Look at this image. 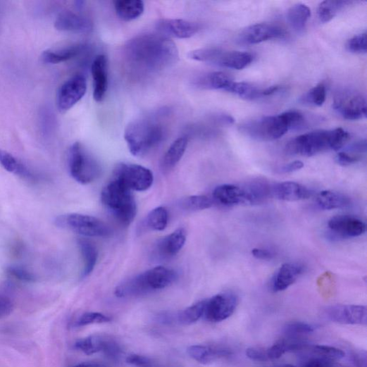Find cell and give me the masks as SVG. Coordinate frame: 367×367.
Here are the masks:
<instances>
[{
  "label": "cell",
  "instance_id": "cell-1",
  "mask_svg": "<svg viewBox=\"0 0 367 367\" xmlns=\"http://www.w3.org/2000/svg\"><path fill=\"white\" fill-rule=\"evenodd\" d=\"M125 55L132 69L147 73L168 69L179 59L176 44L161 34H144L133 37L125 46Z\"/></svg>",
  "mask_w": 367,
  "mask_h": 367
},
{
  "label": "cell",
  "instance_id": "cell-2",
  "mask_svg": "<svg viewBox=\"0 0 367 367\" xmlns=\"http://www.w3.org/2000/svg\"><path fill=\"white\" fill-rule=\"evenodd\" d=\"M305 117L297 111H289L277 116H267L244 122L240 132L259 141L278 139L290 130H296L305 125Z\"/></svg>",
  "mask_w": 367,
  "mask_h": 367
},
{
  "label": "cell",
  "instance_id": "cell-3",
  "mask_svg": "<svg viewBox=\"0 0 367 367\" xmlns=\"http://www.w3.org/2000/svg\"><path fill=\"white\" fill-rule=\"evenodd\" d=\"M166 133L160 115H151L132 121L125 130V138L131 153L143 156L157 147Z\"/></svg>",
  "mask_w": 367,
  "mask_h": 367
},
{
  "label": "cell",
  "instance_id": "cell-4",
  "mask_svg": "<svg viewBox=\"0 0 367 367\" xmlns=\"http://www.w3.org/2000/svg\"><path fill=\"white\" fill-rule=\"evenodd\" d=\"M349 139L350 135L342 128L316 131L292 139L287 145L285 151L291 155L312 156L329 150L338 151Z\"/></svg>",
  "mask_w": 367,
  "mask_h": 367
},
{
  "label": "cell",
  "instance_id": "cell-5",
  "mask_svg": "<svg viewBox=\"0 0 367 367\" xmlns=\"http://www.w3.org/2000/svg\"><path fill=\"white\" fill-rule=\"evenodd\" d=\"M101 201L114 217L125 225L135 220L137 209L132 191L124 184L113 180L101 192Z\"/></svg>",
  "mask_w": 367,
  "mask_h": 367
},
{
  "label": "cell",
  "instance_id": "cell-6",
  "mask_svg": "<svg viewBox=\"0 0 367 367\" xmlns=\"http://www.w3.org/2000/svg\"><path fill=\"white\" fill-rule=\"evenodd\" d=\"M68 167L71 177L82 185L93 182L101 175L97 161L79 142L74 143L69 150Z\"/></svg>",
  "mask_w": 367,
  "mask_h": 367
},
{
  "label": "cell",
  "instance_id": "cell-7",
  "mask_svg": "<svg viewBox=\"0 0 367 367\" xmlns=\"http://www.w3.org/2000/svg\"><path fill=\"white\" fill-rule=\"evenodd\" d=\"M192 60L211 63L234 70H242L254 61V56L248 52L225 51L217 48H206L191 51Z\"/></svg>",
  "mask_w": 367,
  "mask_h": 367
},
{
  "label": "cell",
  "instance_id": "cell-8",
  "mask_svg": "<svg viewBox=\"0 0 367 367\" xmlns=\"http://www.w3.org/2000/svg\"><path fill=\"white\" fill-rule=\"evenodd\" d=\"M56 225L85 237H106L111 231L101 220L82 214L61 215L55 220Z\"/></svg>",
  "mask_w": 367,
  "mask_h": 367
},
{
  "label": "cell",
  "instance_id": "cell-9",
  "mask_svg": "<svg viewBox=\"0 0 367 367\" xmlns=\"http://www.w3.org/2000/svg\"><path fill=\"white\" fill-rule=\"evenodd\" d=\"M113 179L124 184L132 191L143 192L151 187L154 175L151 170L143 166L120 163L114 170Z\"/></svg>",
  "mask_w": 367,
  "mask_h": 367
},
{
  "label": "cell",
  "instance_id": "cell-10",
  "mask_svg": "<svg viewBox=\"0 0 367 367\" xmlns=\"http://www.w3.org/2000/svg\"><path fill=\"white\" fill-rule=\"evenodd\" d=\"M333 107L344 118L356 120L366 116V101L364 96L355 90L344 89L335 97Z\"/></svg>",
  "mask_w": 367,
  "mask_h": 367
},
{
  "label": "cell",
  "instance_id": "cell-11",
  "mask_svg": "<svg viewBox=\"0 0 367 367\" xmlns=\"http://www.w3.org/2000/svg\"><path fill=\"white\" fill-rule=\"evenodd\" d=\"M87 91L86 77L75 75L69 78L61 87L57 95V106L61 112L72 108L85 96Z\"/></svg>",
  "mask_w": 367,
  "mask_h": 367
},
{
  "label": "cell",
  "instance_id": "cell-12",
  "mask_svg": "<svg viewBox=\"0 0 367 367\" xmlns=\"http://www.w3.org/2000/svg\"><path fill=\"white\" fill-rule=\"evenodd\" d=\"M238 298L232 292L217 294L206 300L205 317L211 322H221L230 318L235 311Z\"/></svg>",
  "mask_w": 367,
  "mask_h": 367
},
{
  "label": "cell",
  "instance_id": "cell-13",
  "mask_svg": "<svg viewBox=\"0 0 367 367\" xmlns=\"http://www.w3.org/2000/svg\"><path fill=\"white\" fill-rule=\"evenodd\" d=\"M287 32L279 25L260 23L244 29L238 37V42L243 45H254L269 39H282Z\"/></svg>",
  "mask_w": 367,
  "mask_h": 367
},
{
  "label": "cell",
  "instance_id": "cell-14",
  "mask_svg": "<svg viewBox=\"0 0 367 367\" xmlns=\"http://www.w3.org/2000/svg\"><path fill=\"white\" fill-rule=\"evenodd\" d=\"M325 314L339 323L366 325L367 323V309L364 306L335 305L326 309Z\"/></svg>",
  "mask_w": 367,
  "mask_h": 367
},
{
  "label": "cell",
  "instance_id": "cell-15",
  "mask_svg": "<svg viewBox=\"0 0 367 367\" xmlns=\"http://www.w3.org/2000/svg\"><path fill=\"white\" fill-rule=\"evenodd\" d=\"M156 28L163 35L180 39L189 38L199 30L197 23L180 19L160 20L156 23Z\"/></svg>",
  "mask_w": 367,
  "mask_h": 367
},
{
  "label": "cell",
  "instance_id": "cell-16",
  "mask_svg": "<svg viewBox=\"0 0 367 367\" xmlns=\"http://www.w3.org/2000/svg\"><path fill=\"white\" fill-rule=\"evenodd\" d=\"M328 227L335 233L342 237H356L366 232V224L361 220L349 216H338L332 218Z\"/></svg>",
  "mask_w": 367,
  "mask_h": 367
},
{
  "label": "cell",
  "instance_id": "cell-17",
  "mask_svg": "<svg viewBox=\"0 0 367 367\" xmlns=\"http://www.w3.org/2000/svg\"><path fill=\"white\" fill-rule=\"evenodd\" d=\"M304 267L300 263H288L280 266L271 280V290L280 292L287 290L302 275Z\"/></svg>",
  "mask_w": 367,
  "mask_h": 367
},
{
  "label": "cell",
  "instance_id": "cell-18",
  "mask_svg": "<svg viewBox=\"0 0 367 367\" xmlns=\"http://www.w3.org/2000/svg\"><path fill=\"white\" fill-rule=\"evenodd\" d=\"M188 354L202 364L212 363L232 354L230 349L223 346L194 345L187 349Z\"/></svg>",
  "mask_w": 367,
  "mask_h": 367
},
{
  "label": "cell",
  "instance_id": "cell-19",
  "mask_svg": "<svg viewBox=\"0 0 367 367\" xmlns=\"http://www.w3.org/2000/svg\"><path fill=\"white\" fill-rule=\"evenodd\" d=\"M94 80V98L96 101L101 102L108 89L107 59L104 55L97 56L92 66Z\"/></svg>",
  "mask_w": 367,
  "mask_h": 367
},
{
  "label": "cell",
  "instance_id": "cell-20",
  "mask_svg": "<svg viewBox=\"0 0 367 367\" xmlns=\"http://www.w3.org/2000/svg\"><path fill=\"white\" fill-rule=\"evenodd\" d=\"M312 192L306 186L294 182H285L273 185V196L288 201H295L310 198Z\"/></svg>",
  "mask_w": 367,
  "mask_h": 367
},
{
  "label": "cell",
  "instance_id": "cell-21",
  "mask_svg": "<svg viewBox=\"0 0 367 367\" xmlns=\"http://www.w3.org/2000/svg\"><path fill=\"white\" fill-rule=\"evenodd\" d=\"M55 27L64 32L86 33L93 29L91 21L72 12H63L56 20Z\"/></svg>",
  "mask_w": 367,
  "mask_h": 367
},
{
  "label": "cell",
  "instance_id": "cell-22",
  "mask_svg": "<svg viewBox=\"0 0 367 367\" xmlns=\"http://www.w3.org/2000/svg\"><path fill=\"white\" fill-rule=\"evenodd\" d=\"M152 292L144 273L137 275L122 282L116 287L115 294L118 298L137 297Z\"/></svg>",
  "mask_w": 367,
  "mask_h": 367
},
{
  "label": "cell",
  "instance_id": "cell-23",
  "mask_svg": "<svg viewBox=\"0 0 367 367\" xmlns=\"http://www.w3.org/2000/svg\"><path fill=\"white\" fill-rule=\"evenodd\" d=\"M213 198L223 206H231L247 204L246 192L242 186L223 185L213 191Z\"/></svg>",
  "mask_w": 367,
  "mask_h": 367
},
{
  "label": "cell",
  "instance_id": "cell-24",
  "mask_svg": "<svg viewBox=\"0 0 367 367\" xmlns=\"http://www.w3.org/2000/svg\"><path fill=\"white\" fill-rule=\"evenodd\" d=\"M144 273L152 292L170 287L177 278V273L174 270L164 266L153 268Z\"/></svg>",
  "mask_w": 367,
  "mask_h": 367
},
{
  "label": "cell",
  "instance_id": "cell-25",
  "mask_svg": "<svg viewBox=\"0 0 367 367\" xmlns=\"http://www.w3.org/2000/svg\"><path fill=\"white\" fill-rule=\"evenodd\" d=\"M186 240L185 230L180 228L159 242L158 244V252L164 257L175 256L182 250Z\"/></svg>",
  "mask_w": 367,
  "mask_h": 367
},
{
  "label": "cell",
  "instance_id": "cell-26",
  "mask_svg": "<svg viewBox=\"0 0 367 367\" xmlns=\"http://www.w3.org/2000/svg\"><path fill=\"white\" fill-rule=\"evenodd\" d=\"M318 207L323 210H337L347 209L351 205V199L347 195L335 191L325 190L316 197Z\"/></svg>",
  "mask_w": 367,
  "mask_h": 367
},
{
  "label": "cell",
  "instance_id": "cell-27",
  "mask_svg": "<svg viewBox=\"0 0 367 367\" xmlns=\"http://www.w3.org/2000/svg\"><path fill=\"white\" fill-rule=\"evenodd\" d=\"M242 187L250 205L261 204L273 196V185L264 180H254Z\"/></svg>",
  "mask_w": 367,
  "mask_h": 367
},
{
  "label": "cell",
  "instance_id": "cell-28",
  "mask_svg": "<svg viewBox=\"0 0 367 367\" xmlns=\"http://www.w3.org/2000/svg\"><path fill=\"white\" fill-rule=\"evenodd\" d=\"M114 8L118 17L127 22L139 18L144 11V4L141 0H116Z\"/></svg>",
  "mask_w": 367,
  "mask_h": 367
},
{
  "label": "cell",
  "instance_id": "cell-29",
  "mask_svg": "<svg viewBox=\"0 0 367 367\" xmlns=\"http://www.w3.org/2000/svg\"><path fill=\"white\" fill-rule=\"evenodd\" d=\"M77 244L84 261L82 277L86 278L93 272L96 266L98 260V251L94 244L86 238L79 239Z\"/></svg>",
  "mask_w": 367,
  "mask_h": 367
},
{
  "label": "cell",
  "instance_id": "cell-30",
  "mask_svg": "<svg viewBox=\"0 0 367 367\" xmlns=\"http://www.w3.org/2000/svg\"><path fill=\"white\" fill-rule=\"evenodd\" d=\"M233 82L227 73L218 71L208 73L197 80V86L202 89L226 90Z\"/></svg>",
  "mask_w": 367,
  "mask_h": 367
},
{
  "label": "cell",
  "instance_id": "cell-31",
  "mask_svg": "<svg viewBox=\"0 0 367 367\" xmlns=\"http://www.w3.org/2000/svg\"><path fill=\"white\" fill-rule=\"evenodd\" d=\"M188 140L180 137L170 147L162 159V167L166 170L173 168L181 160L187 147Z\"/></svg>",
  "mask_w": 367,
  "mask_h": 367
},
{
  "label": "cell",
  "instance_id": "cell-32",
  "mask_svg": "<svg viewBox=\"0 0 367 367\" xmlns=\"http://www.w3.org/2000/svg\"><path fill=\"white\" fill-rule=\"evenodd\" d=\"M0 165L10 173L30 180L33 178L32 173L22 162L3 149H0Z\"/></svg>",
  "mask_w": 367,
  "mask_h": 367
},
{
  "label": "cell",
  "instance_id": "cell-33",
  "mask_svg": "<svg viewBox=\"0 0 367 367\" xmlns=\"http://www.w3.org/2000/svg\"><path fill=\"white\" fill-rule=\"evenodd\" d=\"M83 49L82 46H75L59 51H46L42 55V60L44 63L49 64H58L66 62L80 54L83 51Z\"/></svg>",
  "mask_w": 367,
  "mask_h": 367
},
{
  "label": "cell",
  "instance_id": "cell-34",
  "mask_svg": "<svg viewBox=\"0 0 367 367\" xmlns=\"http://www.w3.org/2000/svg\"><path fill=\"white\" fill-rule=\"evenodd\" d=\"M311 15V12L308 6L297 4L289 10L287 18L292 27L297 32H301L306 27Z\"/></svg>",
  "mask_w": 367,
  "mask_h": 367
},
{
  "label": "cell",
  "instance_id": "cell-35",
  "mask_svg": "<svg viewBox=\"0 0 367 367\" xmlns=\"http://www.w3.org/2000/svg\"><path fill=\"white\" fill-rule=\"evenodd\" d=\"M263 89H259L252 85L244 82H233L226 92L233 94L240 98L247 100H256L263 98Z\"/></svg>",
  "mask_w": 367,
  "mask_h": 367
},
{
  "label": "cell",
  "instance_id": "cell-36",
  "mask_svg": "<svg viewBox=\"0 0 367 367\" xmlns=\"http://www.w3.org/2000/svg\"><path fill=\"white\" fill-rule=\"evenodd\" d=\"M349 4L351 2L349 1H333V0L322 2L318 8L320 21L323 23L331 21L341 10Z\"/></svg>",
  "mask_w": 367,
  "mask_h": 367
},
{
  "label": "cell",
  "instance_id": "cell-37",
  "mask_svg": "<svg viewBox=\"0 0 367 367\" xmlns=\"http://www.w3.org/2000/svg\"><path fill=\"white\" fill-rule=\"evenodd\" d=\"M206 300L199 301L178 313V321L189 325L197 322L205 313Z\"/></svg>",
  "mask_w": 367,
  "mask_h": 367
},
{
  "label": "cell",
  "instance_id": "cell-38",
  "mask_svg": "<svg viewBox=\"0 0 367 367\" xmlns=\"http://www.w3.org/2000/svg\"><path fill=\"white\" fill-rule=\"evenodd\" d=\"M146 223L153 230H164L168 223V212L167 209L163 207L154 209L147 216Z\"/></svg>",
  "mask_w": 367,
  "mask_h": 367
},
{
  "label": "cell",
  "instance_id": "cell-39",
  "mask_svg": "<svg viewBox=\"0 0 367 367\" xmlns=\"http://www.w3.org/2000/svg\"><path fill=\"white\" fill-rule=\"evenodd\" d=\"M213 202V199L206 195H194L185 199L182 204L187 211H199L211 209Z\"/></svg>",
  "mask_w": 367,
  "mask_h": 367
},
{
  "label": "cell",
  "instance_id": "cell-40",
  "mask_svg": "<svg viewBox=\"0 0 367 367\" xmlns=\"http://www.w3.org/2000/svg\"><path fill=\"white\" fill-rule=\"evenodd\" d=\"M101 352L108 359L114 361L118 360L123 353L117 341L105 335H101Z\"/></svg>",
  "mask_w": 367,
  "mask_h": 367
},
{
  "label": "cell",
  "instance_id": "cell-41",
  "mask_svg": "<svg viewBox=\"0 0 367 367\" xmlns=\"http://www.w3.org/2000/svg\"><path fill=\"white\" fill-rule=\"evenodd\" d=\"M77 349L87 355H92L101 352V336L94 335L79 340L75 344Z\"/></svg>",
  "mask_w": 367,
  "mask_h": 367
},
{
  "label": "cell",
  "instance_id": "cell-42",
  "mask_svg": "<svg viewBox=\"0 0 367 367\" xmlns=\"http://www.w3.org/2000/svg\"><path fill=\"white\" fill-rule=\"evenodd\" d=\"M311 350L320 358L330 361L340 360L345 356L344 351L331 346L314 345L311 347Z\"/></svg>",
  "mask_w": 367,
  "mask_h": 367
},
{
  "label": "cell",
  "instance_id": "cell-43",
  "mask_svg": "<svg viewBox=\"0 0 367 367\" xmlns=\"http://www.w3.org/2000/svg\"><path fill=\"white\" fill-rule=\"evenodd\" d=\"M6 273L8 277L23 282H32L36 279L31 271L23 266H9L6 268Z\"/></svg>",
  "mask_w": 367,
  "mask_h": 367
},
{
  "label": "cell",
  "instance_id": "cell-44",
  "mask_svg": "<svg viewBox=\"0 0 367 367\" xmlns=\"http://www.w3.org/2000/svg\"><path fill=\"white\" fill-rule=\"evenodd\" d=\"M326 98V89L323 85H319L307 94L302 99L304 103H307L316 106H321Z\"/></svg>",
  "mask_w": 367,
  "mask_h": 367
},
{
  "label": "cell",
  "instance_id": "cell-45",
  "mask_svg": "<svg viewBox=\"0 0 367 367\" xmlns=\"http://www.w3.org/2000/svg\"><path fill=\"white\" fill-rule=\"evenodd\" d=\"M347 48L349 51L354 54H366L367 51L366 33L358 34L350 38L348 40Z\"/></svg>",
  "mask_w": 367,
  "mask_h": 367
},
{
  "label": "cell",
  "instance_id": "cell-46",
  "mask_svg": "<svg viewBox=\"0 0 367 367\" xmlns=\"http://www.w3.org/2000/svg\"><path fill=\"white\" fill-rule=\"evenodd\" d=\"M285 333L290 336H296L298 335L311 334L314 332L315 328L313 325L301 322L294 321L288 323L285 328Z\"/></svg>",
  "mask_w": 367,
  "mask_h": 367
},
{
  "label": "cell",
  "instance_id": "cell-47",
  "mask_svg": "<svg viewBox=\"0 0 367 367\" xmlns=\"http://www.w3.org/2000/svg\"><path fill=\"white\" fill-rule=\"evenodd\" d=\"M111 318L103 313L88 312L81 316L77 321V325L85 326L90 324L104 323L111 321Z\"/></svg>",
  "mask_w": 367,
  "mask_h": 367
},
{
  "label": "cell",
  "instance_id": "cell-48",
  "mask_svg": "<svg viewBox=\"0 0 367 367\" xmlns=\"http://www.w3.org/2000/svg\"><path fill=\"white\" fill-rule=\"evenodd\" d=\"M290 339L281 340L267 349L268 360H275L280 359L282 355L290 352Z\"/></svg>",
  "mask_w": 367,
  "mask_h": 367
},
{
  "label": "cell",
  "instance_id": "cell-49",
  "mask_svg": "<svg viewBox=\"0 0 367 367\" xmlns=\"http://www.w3.org/2000/svg\"><path fill=\"white\" fill-rule=\"evenodd\" d=\"M361 160V156L347 152H340L335 157V161L341 166H349L356 164Z\"/></svg>",
  "mask_w": 367,
  "mask_h": 367
},
{
  "label": "cell",
  "instance_id": "cell-50",
  "mask_svg": "<svg viewBox=\"0 0 367 367\" xmlns=\"http://www.w3.org/2000/svg\"><path fill=\"white\" fill-rule=\"evenodd\" d=\"M127 362L137 367H153L154 366L151 359L139 354H130L127 358Z\"/></svg>",
  "mask_w": 367,
  "mask_h": 367
},
{
  "label": "cell",
  "instance_id": "cell-51",
  "mask_svg": "<svg viewBox=\"0 0 367 367\" xmlns=\"http://www.w3.org/2000/svg\"><path fill=\"white\" fill-rule=\"evenodd\" d=\"M247 356L249 359L255 361H267V349L260 347H251L247 350Z\"/></svg>",
  "mask_w": 367,
  "mask_h": 367
},
{
  "label": "cell",
  "instance_id": "cell-52",
  "mask_svg": "<svg viewBox=\"0 0 367 367\" xmlns=\"http://www.w3.org/2000/svg\"><path fill=\"white\" fill-rule=\"evenodd\" d=\"M13 310V301L8 297H0V318L9 316Z\"/></svg>",
  "mask_w": 367,
  "mask_h": 367
},
{
  "label": "cell",
  "instance_id": "cell-53",
  "mask_svg": "<svg viewBox=\"0 0 367 367\" xmlns=\"http://www.w3.org/2000/svg\"><path fill=\"white\" fill-rule=\"evenodd\" d=\"M304 166V163L301 161H294L280 167L278 171L281 174H288L300 170Z\"/></svg>",
  "mask_w": 367,
  "mask_h": 367
},
{
  "label": "cell",
  "instance_id": "cell-54",
  "mask_svg": "<svg viewBox=\"0 0 367 367\" xmlns=\"http://www.w3.org/2000/svg\"><path fill=\"white\" fill-rule=\"evenodd\" d=\"M331 361L320 357L313 358L309 360L303 367H336Z\"/></svg>",
  "mask_w": 367,
  "mask_h": 367
},
{
  "label": "cell",
  "instance_id": "cell-55",
  "mask_svg": "<svg viewBox=\"0 0 367 367\" xmlns=\"http://www.w3.org/2000/svg\"><path fill=\"white\" fill-rule=\"evenodd\" d=\"M252 255L260 260H270L274 256L271 251L261 249H253Z\"/></svg>",
  "mask_w": 367,
  "mask_h": 367
},
{
  "label": "cell",
  "instance_id": "cell-56",
  "mask_svg": "<svg viewBox=\"0 0 367 367\" xmlns=\"http://www.w3.org/2000/svg\"><path fill=\"white\" fill-rule=\"evenodd\" d=\"M351 150L354 152H365L366 151V140L360 141L352 145Z\"/></svg>",
  "mask_w": 367,
  "mask_h": 367
},
{
  "label": "cell",
  "instance_id": "cell-57",
  "mask_svg": "<svg viewBox=\"0 0 367 367\" xmlns=\"http://www.w3.org/2000/svg\"><path fill=\"white\" fill-rule=\"evenodd\" d=\"M72 367H108V366L101 363L88 361V362L80 363Z\"/></svg>",
  "mask_w": 367,
  "mask_h": 367
},
{
  "label": "cell",
  "instance_id": "cell-58",
  "mask_svg": "<svg viewBox=\"0 0 367 367\" xmlns=\"http://www.w3.org/2000/svg\"><path fill=\"white\" fill-rule=\"evenodd\" d=\"M275 367H296V366L292 364H282V365L277 366Z\"/></svg>",
  "mask_w": 367,
  "mask_h": 367
}]
</instances>
